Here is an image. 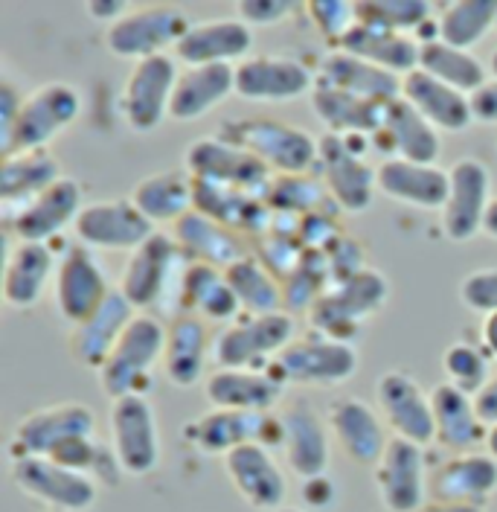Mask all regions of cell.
<instances>
[{"mask_svg": "<svg viewBox=\"0 0 497 512\" xmlns=\"http://www.w3.org/2000/svg\"><path fill=\"white\" fill-rule=\"evenodd\" d=\"M218 134L253 158H259L274 175H309L320 163V140L300 126L271 120V117H245L230 120Z\"/></svg>", "mask_w": 497, "mask_h": 512, "instance_id": "cell-1", "label": "cell"}, {"mask_svg": "<svg viewBox=\"0 0 497 512\" xmlns=\"http://www.w3.org/2000/svg\"><path fill=\"white\" fill-rule=\"evenodd\" d=\"M387 300H390L387 277L378 268H364L320 294V300L309 309L311 332H320L343 344H355L361 326L375 315H381Z\"/></svg>", "mask_w": 497, "mask_h": 512, "instance_id": "cell-2", "label": "cell"}, {"mask_svg": "<svg viewBox=\"0 0 497 512\" xmlns=\"http://www.w3.org/2000/svg\"><path fill=\"white\" fill-rule=\"evenodd\" d=\"M166 332L169 326L146 312H137V318L128 323L123 338L99 370V387L111 402L143 393V387L152 379V370L163 364Z\"/></svg>", "mask_w": 497, "mask_h": 512, "instance_id": "cell-3", "label": "cell"}, {"mask_svg": "<svg viewBox=\"0 0 497 512\" xmlns=\"http://www.w3.org/2000/svg\"><path fill=\"white\" fill-rule=\"evenodd\" d=\"M82 111L85 96L70 82H44L32 88L9 143L0 146V155L9 158L18 152H50V143L70 126H76Z\"/></svg>", "mask_w": 497, "mask_h": 512, "instance_id": "cell-4", "label": "cell"}, {"mask_svg": "<svg viewBox=\"0 0 497 512\" xmlns=\"http://www.w3.org/2000/svg\"><path fill=\"white\" fill-rule=\"evenodd\" d=\"M361 367L355 344H343L311 332L306 338H294L271 361L268 373L282 387H341Z\"/></svg>", "mask_w": 497, "mask_h": 512, "instance_id": "cell-5", "label": "cell"}, {"mask_svg": "<svg viewBox=\"0 0 497 512\" xmlns=\"http://www.w3.org/2000/svg\"><path fill=\"white\" fill-rule=\"evenodd\" d=\"M294 338H297V323L288 312L242 315L216 332L213 364L230 370H268L271 361Z\"/></svg>", "mask_w": 497, "mask_h": 512, "instance_id": "cell-6", "label": "cell"}, {"mask_svg": "<svg viewBox=\"0 0 497 512\" xmlns=\"http://www.w3.org/2000/svg\"><path fill=\"white\" fill-rule=\"evenodd\" d=\"M367 143L364 137H338V134H326L320 137V175L323 184L332 195V201L341 207L343 213L361 216L373 207L375 192V169L367 163V152L373 146H361Z\"/></svg>", "mask_w": 497, "mask_h": 512, "instance_id": "cell-7", "label": "cell"}, {"mask_svg": "<svg viewBox=\"0 0 497 512\" xmlns=\"http://www.w3.org/2000/svg\"><path fill=\"white\" fill-rule=\"evenodd\" d=\"M187 169L195 181L250 192L259 198L268 195L277 178L262 160L253 158L248 149L224 140L221 134H204L192 140L187 149Z\"/></svg>", "mask_w": 497, "mask_h": 512, "instance_id": "cell-8", "label": "cell"}, {"mask_svg": "<svg viewBox=\"0 0 497 512\" xmlns=\"http://www.w3.org/2000/svg\"><path fill=\"white\" fill-rule=\"evenodd\" d=\"M111 448L128 478H146L163 460V437L155 405L140 396H123L108 411Z\"/></svg>", "mask_w": 497, "mask_h": 512, "instance_id": "cell-9", "label": "cell"}, {"mask_svg": "<svg viewBox=\"0 0 497 512\" xmlns=\"http://www.w3.org/2000/svg\"><path fill=\"white\" fill-rule=\"evenodd\" d=\"M187 265L189 256L181 251L178 239L172 233L157 230L146 245L128 254L123 277H120V291L137 312L152 309L166 297L169 286H178L181 291Z\"/></svg>", "mask_w": 497, "mask_h": 512, "instance_id": "cell-10", "label": "cell"}, {"mask_svg": "<svg viewBox=\"0 0 497 512\" xmlns=\"http://www.w3.org/2000/svg\"><path fill=\"white\" fill-rule=\"evenodd\" d=\"M9 478L27 498L53 512L94 510L102 489L91 475L67 469L50 457H15Z\"/></svg>", "mask_w": 497, "mask_h": 512, "instance_id": "cell-11", "label": "cell"}, {"mask_svg": "<svg viewBox=\"0 0 497 512\" xmlns=\"http://www.w3.org/2000/svg\"><path fill=\"white\" fill-rule=\"evenodd\" d=\"M189 27L192 21L178 6H137L105 30V47L111 56L137 64L175 50Z\"/></svg>", "mask_w": 497, "mask_h": 512, "instance_id": "cell-12", "label": "cell"}, {"mask_svg": "<svg viewBox=\"0 0 497 512\" xmlns=\"http://www.w3.org/2000/svg\"><path fill=\"white\" fill-rule=\"evenodd\" d=\"M277 448L300 480L323 478L332 466V431L326 416L306 399H294L277 414Z\"/></svg>", "mask_w": 497, "mask_h": 512, "instance_id": "cell-13", "label": "cell"}, {"mask_svg": "<svg viewBox=\"0 0 497 512\" xmlns=\"http://www.w3.org/2000/svg\"><path fill=\"white\" fill-rule=\"evenodd\" d=\"M375 411L387 431L413 446H431L436 440L434 402L431 393L407 370H387L375 382Z\"/></svg>", "mask_w": 497, "mask_h": 512, "instance_id": "cell-14", "label": "cell"}, {"mask_svg": "<svg viewBox=\"0 0 497 512\" xmlns=\"http://www.w3.org/2000/svg\"><path fill=\"white\" fill-rule=\"evenodd\" d=\"M178 76V59L169 53L134 64L120 96L125 126L137 134H152L163 126V120H169L172 111Z\"/></svg>", "mask_w": 497, "mask_h": 512, "instance_id": "cell-15", "label": "cell"}, {"mask_svg": "<svg viewBox=\"0 0 497 512\" xmlns=\"http://www.w3.org/2000/svg\"><path fill=\"white\" fill-rule=\"evenodd\" d=\"M96 437V414L85 402H56L21 416L12 434L15 457H56L67 443Z\"/></svg>", "mask_w": 497, "mask_h": 512, "instance_id": "cell-16", "label": "cell"}, {"mask_svg": "<svg viewBox=\"0 0 497 512\" xmlns=\"http://www.w3.org/2000/svg\"><path fill=\"white\" fill-rule=\"evenodd\" d=\"M317 73L303 59L256 53L236 64V96L256 105H285L314 94Z\"/></svg>", "mask_w": 497, "mask_h": 512, "instance_id": "cell-17", "label": "cell"}, {"mask_svg": "<svg viewBox=\"0 0 497 512\" xmlns=\"http://www.w3.org/2000/svg\"><path fill=\"white\" fill-rule=\"evenodd\" d=\"M373 478L387 512H419L431 501V466L422 446L393 437L375 463Z\"/></svg>", "mask_w": 497, "mask_h": 512, "instance_id": "cell-18", "label": "cell"}, {"mask_svg": "<svg viewBox=\"0 0 497 512\" xmlns=\"http://www.w3.org/2000/svg\"><path fill=\"white\" fill-rule=\"evenodd\" d=\"M451 190L439 213L442 233L451 242H471L483 233L486 213L492 207V175L489 166L477 158H460L448 166Z\"/></svg>", "mask_w": 497, "mask_h": 512, "instance_id": "cell-19", "label": "cell"}, {"mask_svg": "<svg viewBox=\"0 0 497 512\" xmlns=\"http://www.w3.org/2000/svg\"><path fill=\"white\" fill-rule=\"evenodd\" d=\"M111 291L114 288L108 283V274L91 248L76 242L59 256V268H56V280H53V300H56V312L62 315L64 323H70V326L85 323L108 300Z\"/></svg>", "mask_w": 497, "mask_h": 512, "instance_id": "cell-20", "label": "cell"}, {"mask_svg": "<svg viewBox=\"0 0 497 512\" xmlns=\"http://www.w3.org/2000/svg\"><path fill=\"white\" fill-rule=\"evenodd\" d=\"M79 245L91 251H128L134 254L157 233V227L137 207L131 198H102L85 204L82 216L73 227Z\"/></svg>", "mask_w": 497, "mask_h": 512, "instance_id": "cell-21", "label": "cell"}, {"mask_svg": "<svg viewBox=\"0 0 497 512\" xmlns=\"http://www.w3.org/2000/svg\"><path fill=\"white\" fill-rule=\"evenodd\" d=\"M184 440L207 457H227L230 451L248 443L277 448V414H242L213 408L187 422Z\"/></svg>", "mask_w": 497, "mask_h": 512, "instance_id": "cell-22", "label": "cell"}, {"mask_svg": "<svg viewBox=\"0 0 497 512\" xmlns=\"http://www.w3.org/2000/svg\"><path fill=\"white\" fill-rule=\"evenodd\" d=\"M85 210V190L76 178L64 175L59 184H53L38 198H32L27 207H21L15 216L3 219L6 230L18 242H41L50 245L56 236H62L67 227H76V219Z\"/></svg>", "mask_w": 497, "mask_h": 512, "instance_id": "cell-23", "label": "cell"}, {"mask_svg": "<svg viewBox=\"0 0 497 512\" xmlns=\"http://www.w3.org/2000/svg\"><path fill=\"white\" fill-rule=\"evenodd\" d=\"M224 472L239 498L259 512H280L288 498V475L274 448L248 443L224 457Z\"/></svg>", "mask_w": 497, "mask_h": 512, "instance_id": "cell-24", "label": "cell"}, {"mask_svg": "<svg viewBox=\"0 0 497 512\" xmlns=\"http://www.w3.org/2000/svg\"><path fill=\"white\" fill-rule=\"evenodd\" d=\"M326 422L343 457L364 469H375V463L381 460V454L393 440L381 414L361 396L335 399L326 411Z\"/></svg>", "mask_w": 497, "mask_h": 512, "instance_id": "cell-25", "label": "cell"}, {"mask_svg": "<svg viewBox=\"0 0 497 512\" xmlns=\"http://www.w3.org/2000/svg\"><path fill=\"white\" fill-rule=\"evenodd\" d=\"M256 35L248 24L236 15L230 18H207L195 21L175 47V59L187 67H201V64H242L253 56Z\"/></svg>", "mask_w": 497, "mask_h": 512, "instance_id": "cell-26", "label": "cell"}, {"mask_svg": "<svg viewBox=\"0 0 497 512\" xmlns=\"http://www.w3.org/2000/svg\"><path fill=\"white\" fill-rule=\"evenodd\" d=\"M59 259L50 245L41 242H6V262H3V303L9 309H35L47 288L56 280Z\"/></svg>", "mask_w": 497, "mask_h": 512, "instance_id": "cell-27", "label": "cell"}, {"mask_svg": "<svg viewBox=\"0 0 497 512\" xmlns=\"http://www.w3.org/2000/svg\"><path fill=\"white\" fill-rule=\"evenodd\" d=\"M497 495V460L486 451L451 454L431 469V501L483 507Z\"/></svg>", "mask_w": 497, "mask_h": 512, "instance_id": "cell-28", "label": "cell"}, {"mask_svg": "<svg viewBox=\"0 0 497 512\" xmlns=\"http://www.w3.org/2000/svg\"><path fill=\"white\" fill-rule=\"evenodd\" d=\"M378 192L390 201H399L416 210H439L448 201L451 178L448 169L436 163H410V160L384 158L375 166Z\"/></svg>", "mask_w": 497, "mask_h": 512, "instance_id": "cell-29", "label": "cell"}, {"mask_svg": "<svg viewBox=\"0 0 497 512\" xmlns=\"http://www.w3.org/2000/svg\"><path fill=\"white\" fill-rule=\"evenodd\" d=\"M134 318H137V309L128 303V297L120 288H114L91 318L70 329L67 350L73 355V361L99 373Z\"/></svg>", "mask_w": 497, "mask_h": 512, "instance_id": "cell-30", "label": "cell"}, {"mask_svg": "<svg viewBox=\"0 0 497 512\" xmlns=\"http://www.w3.org/2000/svg\"><path fill=\"white\" fill-rule=\"evenodd\" d=\"M210 323L198 315L181 312L169 323L166 350H163V376L175 387H195L207 382V364L213 361Z\"/></svg>", "mask_w": 497, "mask_h": 512, "instance_id": "cell-31", "label": "cell"}, {"mask_svg": "<svg viewBox=\"0 0 497 512\" xmlns=\"http://www.w3.org/2000/svg\"><path fill=\"white\" fill-rule=\"evenodd\" d=\"M282 393L285 387L268 370L216 367L204 382V396L213 408L242 414H274Z\"/></svg>", "mask_w": 497, "mask_h": 512, "instance_id": "cell-32", "label": "cell"}, {"mask_svg": "<svg viewBox=\"0 0 497 512\" xmlns=\"http://www.w3.org/2000/svg\"><path fill=\"white\" fill-rule=\"evenodd\" d=\"M434 402L436 446L445 448L448 454H471L486 448L489 425L477 414L474 396L457 390L454 384L439 382L431 390Z\"/></svg>", "mask_w": 497, "mask_h": 512, "instance_id": "cell-33", "label": "cell"}, {"mask_svg": "<svg viewBox=\"0 0 497 512\" xmlns=\"http://www.w3.org/2000/svg\"><path fill=\"white\" fill-rule=\"evenodd\" d=\"M373 143L387 158L410 163H436L442 155V134L402 96L387 105L384 126L373 137Z\"/></svg>", "mask_w": 497, "mask_h": 512, "instance_id": "cell-34", "label": "cell"}, {"mask_svg": "<svg viewBox=\"0 0 497 512\" xmlns=\"http://www.w3.org/2000/svg\"><path fill=\"white\" fill-rule=\"evenodd\" d=\"M128 198L134 201V207L155 224H175L195 210V178L187 166H172V169H160L146 178H140Z\"/></svg>", "mask_w": 497, "mask_h": 512, "instance_id": "cell-35", "label": "cell"}, {"mask_svg": "<svg viewBox=\"0 0 497 512\" xmlns=\"http://www.w3.org/2000/svg\"><path fill=\"white\" fill-rule=\"evenodd\" d=\"M236 94V67L230 64H201L184 67L172 96L169 120L175 123H195L207 114H213L218 105H224Z\"/></svg>", "mask_w": 497, "mask_h": 512, "instance_id": "cell-36", "label": "cell"}, {"mask_svg": "<svg viewBox=\"0 0 497 512\" xmlns=\"http://www.w3.org/2000/svg\"><path fill=\"white\" fill-rule=\"evenodd\" d=\"M402 99L413 105L439 134H463L474 126L471 96L436 82L425 70H413L404 76Z\"/></svg>", "mask_w": 497, "mask_h": 512, "instance_id": "cell-37", "label": "cell"}, {"mask_svg": "<svg viewBox=\"0 0 497 512\" xmlns=\"http://www.w3.org/2000/svg\"><path fill=\"white\" fill-rule=\"evenodd\" d=\"M317 85L320 88H332L343 94L361 96V99H373V102H396L402 96V79L364 62L358 56H349L343 50L329 53L320 70H317Z\"/></svg>", "mask_w": 497, "mask_h": 512, "instance_id": "cell-38", "label": "cell"}, {"mask_svg": "<svg viewBox=\"0 0 497 512\" xmlns=\"http://www.w3.org/2000/svg\"><path fill=\"white\" fill-rule=\"evenodd\" d=\"M181 306L189 315H198L207 323H233L242 318V306L239 297L227 280V271L216 265H204V262H189L181 280Z\"/></svg>", "mask_w": 497, "mask_h": 512, "instance_id": "cell-39", "label": "cell"}, {"mask_svg": "<svg viewBox=\"0 0 497 512\" xmlns=\"http://www.w3.org/2000/svg\"><path fill=\"white\" fill-rule=\"evenodd\" d=\"M62 163L50 152H18L0 166V207L3 219L15 216L32 198L62 181Z\"/></svg>", "mask_w": 497, "mask_h": 512, "instance_id": "cell-40", "label": "cell"}, {"mask_svg": "<svg viewBox=\"0 0 497 512\" xmlns=\"http://www.w3.org/2000/svg\"><path fill=\"white\" fill-rule=\"evenodd\" d=\"M172 236L178 239L181 251L189 256V262H204V265H216V268H230L239 259L250 256L248 242L242 239V233L224 227L216 219L192 210L181 222L172 227Z\"/></svg>", "mask_w": 497, "mask_h": 512, "instance_id": "cell-41", "label": "cell"}, {"mask_svg": "<svg viewBox=\"0 0 497 512\" xmlns=\"http://www.w3.org/2000/svg\"><path fill=\"white\" fill-rule=\"evenodd\" d=\"M390 102H373L361 96L332 91V88H314L311 94V111L317 120L329 128V134L338 137H364L373 143V137L384 126Z\"/></svg>", "mask_w": 497, "mask_h": 512, "instance_id": "cell-42", "label": "cell"}, {"mask_svg": "<svg viewBox=\"0 0 497 512\" xmlns=\"http://www.w3.org/2000/svg\"><path fill=\"white\" fill-rule=\"evenodd\" d=\"M338 50L375 64V67H381V70H387V73H393L399 79H404L413 70H419V56H422V44L413 35L381 30V27H370V24H361V21H358L355 30L343 38Z\"/></svg>", "mask_w": 497, "mask_h": 512, "instance_id": "cell-43", "label": "cell"}, {"mask_svg": "<svg viewBox=\"0 0 497 512\" xmlns=\"http://www.w3.org/2000/svg\"><path fill=\"white\" fill-rule=\"evenodd\" d=\"M227 280L239 297V306L245 315H277L285 312V286L280 277L259 259L245 256L236 265L227 268Z\"/></svg>", "mask_w": 497, "mask_h": 512, "instance_id": "cell-44", "label": "cell"}, {"mask_svg": "<svg viewBox=\"0 0 497 512\" xmlns=\"http://www.w3.org/2000/svg\"><path fill=\"white\" fill-rule=\"evenodd\" d=\"M419 70H425L428 76H434L436 82H442V85H448V88H454V91L466 96L480 91L492 79L489 67L480 62L471 50L451 47L445 41H434V44L422 47Z\"/></svg>", "mask_w": 497, "mask_h": 512, "instance_id": "cell-45", "label": "cell"}, {"mask_svg": "<svg viewBox=\"0 0 497 512\" xmlns=\"http://www.w3.org/2000/svg\"><path fill=\"white\" fill-rule=\"evenodd\" d=\"M439 41L471 50L486 35L497 30V0H454L448 3L439 18Z\"/></svg>", "mask_w": 497, "mask_h": 512, "instance_id": "cell-46", "label": "cell"}, {"mask_svg": "<svg viewBox=\"0 0 497 512\" xmlns=\"http://www.w3.org/2000/svg\"><path fill=\"white\" fill-rule=\"evenodd\" d=\"M442 370L448 376V384H454L457 390H463L468 396H477L495 376L492 373V355L486 352L483 344H474L468 338L448 344V350L442 352Z\"/></svg>", "mask_w": 497, "mask_h": 512, "instance_id": "cell-47", "label": "cell"}, {"mask_svg": "<svg viewBox=\"0 0 497 512\" xmlns=\"http://www.w3.org/2000/svg\"><path fill=\"white\" fill-rule=\"evenodd\" d=\"M434 18V6L425 0H375L358 3V21L381 30L416 35Z\"/></svg>", "mask_w": 497, "mask_h": 512, "instance_id": "cell-48", "label": "cell"}, {"mask_svg": "<svg viewBox=\"0 0 497 512\" xmlns=\"http://www.w3.org/2000/svg\"><path fill=\"white\" fill-rule=\"evenodd\" d=\"M326 195V184H317L311 175H277L265 201L274 216H314Z\"/></svg>", "mask_w": 497, "mask_h": 512, "instance_id": "cell-49", "label": "cell"}, {"mask_svg": "<svg viewBox=\"0 0 497 512\" xmlns=\"http://www.w3.org/2000/svg\"><path fill=\"white\" fill-rule=\"evenodd\" d=\"M306 15L317 32L335 47H341L343 38L358 27V3L346 0H311L306 3Z\"/></svg>", "mask_w": 497, "mask_h": 512, "instance_id": "cell-50", "label": "cell"}, {"mask_svg": "<svg viewBox=\"0 0 497 512\" xmlns=\"http://www.w3.org/2000/svg\"><path fill=\"white\" fill-rule=\"evenodd\" d=\"M460 303L468 312L489 318L497 312V268H474L460 280Z\"/></svg>", "mask_w": 497, "mask_h": 512, "instance_id": "cell-51", "label": "cell"}, {"mask_svg": "<svg viewBox=\"0 0 497 512\" xmlns=\"http://www.w3.org/2000/svg\"><path fill=\"white\" fill-rule=\"evenodd\" d=\"M300 12L306 15V6L297 0H242L236 6V18H242L250 30L253 27H277Z\"/></svg>", "mask_w": 497, "mask_h": 512, "instance_id": "cell-52", "label": "cell"}, {"mask_svg": "<svg viewBox=\"0 0 497 512\" xmlns=\"http://www.w3.org/2000/svg\"><path fill=\"white\" fill-rule=\"evenodd\" d=\"M24 99L27 94L15 85V79L9 73H3V82H0V146L9 143L15 123H18V114L24 108Z\"/></svg>", "mask_w": 497, "mask_h": 512, "instance_id": "cell-53", "label": "cell"}, {"mask_svg": "<svg viewBox=\"0 0 497 512\" xmlns=\"http://www.w3.org/2000/svg\"><path fill=\"white\" fill-rule=\"evenodd\" d=\"M471 114L477 126H497V79L492 76L480 91L471 94Z\"/></svg>", "mask_w": 497, "mask_h": 512, "instance_id": "cell-54", "label": "cell"}, {"mask_svg": "<svg viewBox=\"0 0 497 512\" xmlns=\"http://www.w3.org/2000/svg\"><path fill=\"white\" fill-rule=\"evenodd\" d=\"M128 12H131V6L123 3V0H94V3H88V15L99 24H105V30L114 27L117 21H123Z\"/></svg>", "mask_w": 497, "mask_h": 512, "instance_id": "cell-55", "label": "cell"}, {"mask_svg": "<svg viewBox=\"0 0 497 512\" xmlns=\"http://www.w3.org/2000/svg\"><path fill=\"white\" fill-rule=\"evenodd\" d=\"M474 405H477V414L486 425H497V373L489 379V384L474 396Z\"/></svg>", "mask_w": 497, "mask_h": 512, "instance_id": "cell-56", "label": "cell"}, {"mask_svg": "<svg viewBox=\"0 0 497 512\" xmlns=\"http://www.w3.org/2000/svg\"><path fill=\"white\" fill-rule=\"evenodd\" d=\"M480 344L497 361V312L489 315V318H483V323H480Z\"/></svg>", "mask_w": 497, "mask_h": 512, "instance_id": "cell-57", "label": "cell"}, {"mask_svg": "<svg viewBox=\"0 0 497 512\" xmlns=\"http://www.w3.org/2000/svg\"><path fill=\"white\" fill-rule=\"evenodd\" d=\"M419 512H486L483 507H468V504H442V501H428Z\"/></svg>", "mask_w": 497, "mask_h": 512, "instance_id": "cell-58", "label": "cell"}, {"mask_svg": "<svg viewBox=\"0 0 497 512\" xmlns=\"http://www.w3.org/2000/svg\"><path fill=\"white\" fill-rule=\"evenodd\" d=\"M483 233H486L489 239H495V242H497V198L492 201L489 213H486V222H483Z\"/></svg>", "mask_w": 497, "mask_h": 512, "instance_id": "cell-59", "label": "cell"}, {"mask_svg": "<svg viewBox=\"0 0 497 512\" xmlns=\"http://www.w3.org/2000/svg\"><path fill=\"white\" fill-rule=\"evenodd\" d=\"M489 457L497 460V425H489V434H486V448H483Z\"/></svg>", "mask_w": 497, "mask_h": 512, "instance_id": "cell-60", "label": "cell"}, {"mask_svg": "<svg viewBox=\"0 0 497 512\" xmlns=\"http://www.w3.org/2000/svg\"><path fill=\"white\" fill-rule=\"evenodd\" d=\"M489 73H492V76L497 79V50L492 53V59H489Z\"/></svg>", "mask_w": 497, "mask_h": 512, "instance_id": "cell-61", "label": "cell"}, {"mask_svg": "<svg viewBox=\"0 0 497 512\" xmlns=\"http://www.w3.org/2000/svg\"><path fill=\"white\" fill-rule=\"evenodd\" d=\"M280 512H306V510H300V507H282Z\"/></svg>", "mask_w": 497, "mask_h": 512, "instance_id": "cell-62", "label": "cell"}]
</instances>
